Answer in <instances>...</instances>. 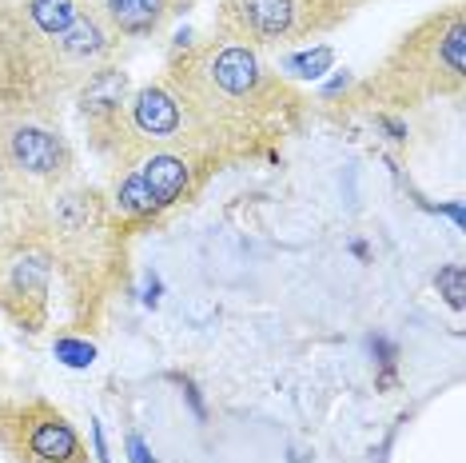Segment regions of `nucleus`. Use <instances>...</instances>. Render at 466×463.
<instances>
[{"label":"nucleus","instance_id":"7","mask_svg":"<svg viewBox=\"0 0 466 463\" xmlns=\"http://www.w3.org/2000/svg\"><path fill=\"white\" fill-rule=\"evenodd\" d=\"M52 280L56 256L48 236L33 220H16V228L0 236V312L20 332H45L52 315Z\"/></svg>","mask_w":466,"mask_h":463},{"label":"nucleus","instance_id":"3","mask_svg":"<svg viewBox=\"0 0 466 463\" xmlns=\"http://www.w3.org/2000/svg\"><path fill=\"white\" fill-rule=\"evenodd\" d=\"M466 88V5L434 8L402 33L390 52L339 97L343 112L419 108L427 100L462 97Z\"/></svg>","mask_w":466,"mask_h":463},{"label":"nucleus","instance_id":"6","mask_svg":"<svg viewBox=\"0 0 466 463\" xmlns=\"http://www.w3.org/2000/svg\"><path fill=\"white\" fill-rule=\"evenodd\" d=\"M16 8L65 97H72L80 80H88L104 65H116L120 57V40L96 16L84 13L76 0H16Z\"/></svg>","mask_w":466,"mask_h":463},{"label":"nucleus","instance_id":"8","mask_svg":"<svg viewBox=\"0 0 466 463\" xmlns=\"http://www.w3.org/2000/svg\"><path fill=\"white\" fill-rule=\"evenodd\" d=\"M0 448L16 463H88L80 431L40 396H0Z\"/></svg>","mask_w":466,"mask_h":463},{"label":"nucleus","instance_id":"1","mask_svg":"<svg viewBox=\"0 0 466 463\" xmlns=\"http://www.w3.org/2000/svg\"><path fill=\"white\" fill-rule=\"evenodd\" d=\"M164 80L184 100L199 144L224 164L279 144L311 104L263 52L219 33L176 48Z\"/></svg>","mask_w":466,"mask_h":463},{"label":"nucleus","instance_id":"2","mask_svg":"<svg viewBox=\"0 0 466 463\" xmlns=\"http://www.w3.org/2000/svg\"><path fill=\"white\" fill-rule=\"evenodd\" d=\"M20 220H33L48 236L56 272L68 292L72 324L88 332L100 320L124 272V236L128 232L116 220L108 192L72 180L40 204L20 208Z\"/></svg>","mask_w":466,"mask_h":463},{"label":"nucleus","instance_id":"5","mask_svg":"<svg viewBox=\"0 0 466 463\" xmlns=\"http://www.w3.org/2000/svg\"><path fill=\"white\" fill-rule=\"evenodd\" d=\"M370 0H219L216 33L256 52H291L335 33Z\"/></svg>","mask_w":466,"mask_h":463},{"label":"nucleus","instance_id":"4","mask_svg":"<svg viewBox=\"0 0 466 463\" xmlns=\"http://www.w3.org/2000/svg\"><path fill=\"white\" fill-rule=\"evenodd\" d=\"M224 160L199 149H156L140 152L128 164L112 168V188H108V204L120 228L140 232L144 224L160 220L164 212L179 208L184 200H192L204 188L208 176H216Z\"/></svg>","mask_w":466,"mask_h":463},{"label":"nucleus","instance_id":"9","mask_svg":"<svg viewBox=\"0 0 466 463\" xmlns=\"http://www.w3.org/2000/svg\"><path fill=\"white\" fill-rule=\"evenodd\" d=\"M128 97H132V80H128V72L120 68V60L96 68L88 80L76 84V92H72L80 124H84V136H88V149L96 156H104V160H108L112 149H116Z\"/></svg>","mask_w":466,"mask_h":463},{"label":"nucleus","instance_id":"10","mask_svg":"<svg viewBox=\"0 0 466 463\" xmlns=\"http://www.w3.org/2000/svg\"><path fill=\"white\" fill-rule=\"evenodd\" d=\"M76 5L96 16L120 45H136V40L160 36L196 0H76Z\"/></svg>","mask_w":466,"mask_h":463}]
</instances>
